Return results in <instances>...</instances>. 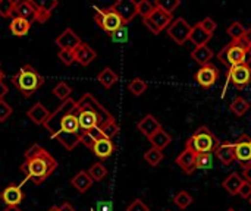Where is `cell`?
Returning a JSON list of instances; mask_svg holds the SVG:
<instances>
[{"instance_id": "1", "label": "cell", "mask_w": 251, "mask_h": 211, "mask_svg": "<svg viewBox=\"0 0 251 211\" xmlns=\"http://www.w3.org/2000/svg\"><path fill=\"white\" fill-rule=\"evenodd\" d=\"M43 126L50 132L53 140L60 142L69 151L81 142L84 135L78 123L76 101L72 98H68L59 107H56Z\"/></svg>"}, {"instance_id": "2", "label": "cell", "mask_w": 251, "mask_h": 211, "mask_svg": "<svg viewBox=\"0 0 251 211\" xmlns=\"http://www.w3.org/2000/svg\"><path fill=\"white\" fill-rule=\"evenodd\" d=\"M57 169L56 159L41 145L34 144L25 151V160L19 170L34 185H41Z\"/></svg>"}, {"instance_id": "3", "label": "cell", "mask_w": 251, "mask_h": 211, "mask_svg": "<svg viewBox=\"0 0 251 211\" xmlns=\"http://www.w3.org/2000/svg\"><path fill=\"white\" fill-rule=\"evenodd\" d=\"M76 116L82 132H87L93 128H101L104 123L113 119L106 107L101 106L100 101L90 93L84 94L76 101Z\"/></svg>"}, {"instance_id": "4", "label": "cell", "mask_w": 251, "mask_h": 211, "mask_svg": "<svg viewBox=\"0 0 251 211\" xmlns=\"http://www.w3.org/2000/svg\"><path fill=\"white\" fill-rule=\"evenodd\" d=\"M12 84L16 87V90L25 97L29 98L43 84H44V76L40 75L34 66L31 65H24L13 76H12Z\"/></svg>"}, {"instance_id": "5", "label": "cell", "mask_w": 251, "mask_h": 211, "mask_svg": "<svg viewBox=\"0 0 251 211\" xmlns=\"http://www.w3.org/2000/svg\"><path fill=\"white\" fill-rule=\"evenodd\" d=\"M219 140L216 135L207 128L200 126L185 142V148L193 150L196 154H213L219 147Z\"/></svg>"}, {"instance_id": "6", "label": "cell", "mask_w": 251, "mask_h": 211, "mask_svg": "<svg viewBox=\"0 0 251 211\" xmlns=\"http://www.w3.org/2000/svg\"><path fill=\"white\" fill-rule=\"evenodd\" d=\"M94 21L109 35H112L113 32H116L118 29H121L124 26V22H122L121 16L113 10L112 6L106 7V9H96Z\"/></svg>"}, {"instance_id": "7", "label": "cell", "mask_w": 251, "mask_h": 211, "mask_svg": "<svg viewBox=\"0 0 251 211\" xmlns=\"http://www.w3.org/2000/svg\"><path fill=\"white\" fill-rule=\"evenodd\" d=\"M156 4V3H154ZM174 21V15L172 13H168L165 12L163 9H160L157 4L154 6L153 12L143 19L144 25L154 34V35H159L163 29H166Z\"/></svg>"}, {"instance_id": "8", "label": "cell", "mask_w": 251, "mask_h": 211, "mask_svg": "<svg viewBox=\"0 0 251 211\" xmlns=\"http://www.w3.org/2000/svg\"><path fill=\"white\" fill-rule=\"evenodd\" d=\"M246 54L247 51L244 48H241L235 41H231L229 44H226L218 54V59L228 68H234L237 65H243L246 62Z\"/></svg>"}, {"instance_id": "9", "label": "cell", "mask_w": 251, "mask_h": 211, "mask_svg": "<svg viewBox=\"0 0 251 211\" xmlns=\"http://www.w3.org/2000/svg\"><path fill=\"white\" fill-rule=\"evenodd\" d=\"M168 35L179 46L185 44L190 38L191 32V25L184 19V18H176L172 21V23L166 28Z\"/></svg>"}, {"instance_id": "10", "label": "cell", "mask_w": 251, "mask_h": 211, "mask_svg": "<svg viewBox=\"0 0 251 211\" xmlns=\"http://www.w3.org/2000/svg\"><path fill=\"white\" fill-rule=\"evenodd\" d=\"M226 78H228V82L231 81L237 88H244L251 82V68L246 63L237 65L228 69Z\"/></svg>"}, {"instance_id": "11", "label": "cell", "mask_w": 251, "mask_h": 211, "mask_svg": "<svg viewBox=\"0 0 251 211\" xmlns=\"http://www.w3.org/2000/svg\"><path fill=\"white\" fill-rule=\"evenodd\" d=\"M194 78H196V82H199L200 87L207 90V88H210V87H213L216 84V81L219 78V70H218V68L215 65L209 63L206 66H201L196 72Z\"/></svg>"}, {"instance_id": "12", "label": "cell", "mask_w": 251, "mask_h": 211, "mask_svg": "<svg viewBox=\"0 0 251 211\" xmlns=\"http://www.w3.org/2000/svg\"><path fill=\"white\" fill-rule=\"evenodd\" d=\"M234 153H235V160L240 162L243 166L251 163V137L249 135H241L237 142H234Z\"/></svg>"}, {"instance_id": "13", "label": "cell", "mask_w": 251, "mask_h": 211, "mask_svg": "<svg viewBox=\"0 0 251 211\" xmlns=\"http://www.w3.org/2000/svg\"><path fill=\"white\" fill-rule=\"evenodd\" d=\"M112 7L121 16L124 25L129 23L137 16V1L134 0H118L112 4Z\"/></svg>"}, {"instance_id": "14", "label": "cell", "mask_w": 251, "mask_h": 211, "mask_svg": "<svg viewBox=\"0 0 251 211\" xmlns=\"http://www.w3.org/2000/svg\"><path fill=\"white\" fill-rule=\"evenodd\" d=\"M54 43L57 44L59 50H71V51H74L82 41H81V38L75 34L74 29L66 28L59 37H56Z\"/></svg>"}, {"instance_id": "15", "label": "cell", "mask_w": 251, "mask_h": 211, "mask_svg": "<svg viewBox=\"0 0 251 211\" xmlns=\"http://www.w3.org/2000/svg\"><path fill=\"white\" fill-rule=\"evenodd\" d=\"M35 9V21L40 23H44L50 19L53 10L59 6V1L56 0H44V1H32Z\"/></svg>"}, {"instance_id": "16", "label": "cell", "mask_w": 251, "mask_h": 211, "mask_svg": "<svg viewBox=\"0 0 251 211\" xmlns=\"http://www.w3.org/2000/svg\"><path fill=\"white\" fill-rule=\"evenodd\" d=\"M0 198L6 204V207H18L24 201V192L19 185H9L0 194Z\"/></svg>"}, {"instance_id": "17", "label": "cell", "mask_w": 251, "mask_h": 211, "mask_svg": "<svg viewBox=\"0 0 251 211\" xmlns=\"http://www.w3.org/2000/svg\"><path fill=\"white\" fill-rule=\"evenodd\" d=\"M74 57H75V62L79 63L81 66H88L96 57H97V53L94 51V48L87 44V43H81L75 50H74Z\"/></svg>"}, {"instance_id": "18", "label": "cell", "mask_w": 251, "mask_h": 211, "mask_svg": "<svg viewBox=\"0 0 251 211\" xmlns=\"http://www.w3.org/2000/svg\"><path fill=\"white\" fill-rule=\"evenodd\" d=\"M137 128H138V131H140L144 137L150 138L151 135H154L157 131L162 129V125H160V122H159L153 115H146V116L137 123Z\"/></svg>"}, {"instance_id": "19", "label": "cell", "mask_w": 251, "mask_h": 211, "mask_svg": "<svg viewBox=\"0 0 251 211\" xmlns=\"http://www.w3.org/2000/svg\"><path fill=\"white\" fill-rule=\"evenodd\" d=\"M196 159H197V154L190 150V148H185L178 157H176V164L188 175H191L194 170H196Z\"/></svg>"}, {"instance_id": "20", "label": "cell", "mask_w": 251, "mask_h": 211, "mask_svg": "<svg viewBox=\"0 0 251 211\" xmlns=\"http://www.w3.org/2000/svg\"><path fill=\"white\" fill-rule=\"evenodd\" d=\"M115 144H113V141L112 140H107V138H104V137H101L100 140H97L96 141V144H94V147L91 148V151L99 157V159H109L113 153H115Z\"/></svg>"}, {"instance_id": "21", "label": "cell", "mask_w": 251, "mask_h": 211, "mask_svg": "<svg viewBox=\"0 0 251 211\" xmlns=\"http://www.w3.org/2000/svg\"><path fill=\"white\" fill-rule=\"evenodd\" d=\"M26 116L29 117V120L35 125H44L46 120L49 119L50 116V112L43 106V103H35L28 112H26Z\"/></svg>"}, {"instance_id": "22", "label": "cell", "mask_w": 251, "mask_h": 211, "mask_svg": "<svg viewBox=\"0 0 251 211\" xmlns=\"http://www.w3.org/2000/svg\"><path fill=\"white\" fill-rule=\"evenodd\" d=\"M15 15L19 16V18L26 19L29 23L35 22V9H34L32 0L18 1V3H16V7H15Z\"/></svg>"}, {"instance_id": "23", "label": "cell", "mask_w": 251, "mask_h": 211, "mask_svg": "<svg viewBox=\"0 0 251 211\" xmlns=\"http://www.w3.org/2000/svg\"><path fill=\"white\" fill-rule=\"evenodd\" d=\"M215 154L218 156V160L224 164V166H229L235 162V153H234V144L229 142H224L219 144L218 150L215 151Z\"/></svg>"}, {"instance_id": "24", "label": "cell", "mask_w": 251, "mask_h": 211, "mask_svg": "<svg viewBox=\"0 0 251 211\" xmlns=\"http://www.w3.org/2000/svg\"><path fill=\"white\" fill-rule=\"evenodd\" d=\"M196 47H200V46H207V43L212 40V35L207 34L201 26L200 23H196L194 26H191V32H190V38H188Z\"/></svg>"}, {"instance_id": "25", "label": "cell", "mask_w": 251, "mask_h": 211, "mask_svg": "<svg viewBox=\"0 0 251 211\" xmlns=\"http://www.w3.org/2000/svg\"><path fill=\"white\" fill-rule=\"evenodd\" d=\"M71 185H72L78 192L84 194V192H87V191L91 188L93 181H91V178L88 176V173H87L85 170H81V172H78V173L71 179Z\"/></svg>"}, {"instance_id": "26", "label": "cell", "mask_w": 251, "mask_h": 211, "mask_svg": "<svg viewBox=\"0 0 251 211\" xmlns=\"http://www.w3.org/2000/svg\"><path fill=\"white\" fill-rule=\"evenodd\" d=\"M191 57L200 65V66H206L210 63V60L213 59V51L210 47L207 46H200V47H194V50L191 51Z\"/></svg>"}, {"instance_id": "27", "label": "cell", "mask_w": 251, "mask_h": 211, "mask_svg": "<svg viewBox=\"0 0 251 211\" xmlns=\"http://www.w3.org/2000/svg\"><path fill=\"white\" fill-rule=\"evenodd\" d=\"M29 28H31V23L26 19L19 18V16L12 18V21L9 23V29H10V32L15 37H24V35H26L28 31H29Z\"/></svg>"}, {"instance_id": "28", "label": "cell", "mask_w": 251, "mask_h": 211, "mask_svg": "<svg viewBox=\"0 0 251 211\" xmlns=\"http://www.w3.org/2000/svg\"><path fill=\"white\" fill-rule=\"evenodd\" d=\"M243 182H244V179H243L241 175H238V173H231V175L222 182V187H224V189H225L228 194H231V195H238V191H240Z\"/></svg>"}, {"instance_id": "29", "label": "cell", "mask_w": 251, "mask_h": 211, "mask_svg": "<svg viewBox=\"0 0 251 211\" xmlns=\"http://www.w3.org/2000/svg\"><path fill=\"white\" fill-rule=\"evenodd\" d=\"M149 141H150V144H151L153 148H157V150L163 151V150L171 144L172 137H171L165 129H160V131H157L154 135H151V137L149 138Z\"/></svg>"}, {"instance_id": "30", "label": "cell", "mask_w": 251, "mask_h": 211, "mask_svg": "<svg viewBox=\"0 0 251 211\" xmlns=\"http://www.w3.org/2000/svg\"><path fill=\"white\" fill-rule=\"evenodd\" d=\"M118 79H119V76H118V73H116L112 68H104V69L97 75V81H99L106 90L112 88V87L118 82Z\"/></svg>"}, {"instance_id": "31", "label": "cell", "mask_w": 251, "mask_h": 211, "mask_svg": "<svg viewBox=\"0 0 251 211\" xmlns=\"http://www.w3.org/2000/svg\"><path fill=\"white\" fill-rule=\"evenodd\" d=\"M103 137V134H101V129L100 128H93V129H90V131H87V132H84V135H82V138H81V142L87 147V148H93L94 147V144H96V141L97 140H100Z\"/></svg>"}, {"instance_id": "32", "label": "cell", "mask_w": 251, "mask_h": 211, "mask_svg": "<svg viewBox=\"0 0 251 211\" xmlns=\"http://www.w3.org/2000/svg\"><path fill=\"white\" fill-rule=\"evenodd\" d=\"M87 173H88V176L91 178L93 182H100V181H103V179L107 176V169L104 167L103 163L97 162V163H94V164L87 170Z\"/></svg>"}, {"instance_id": "33", "label": "cell", "mask_w": 251, "mask_h": 211, "mask_svg": "<svg viewBox=\"0 0 251 211\" xmlns=\"http://www.w3.org/2000/svg\"><path fill=\"white\" fill-rule=\"evenodd\" d=\"M249 110H250V103H249L244 97H237V98L231 103V112H232L235 116H238V117L244 116Z\"/></svg>"}, {"instance_id": "34", "label": "cell", "mask_w": 251, "mask_h": 211, "mask_svg": "<svg viewBox=\"0 0 251 211\" xmlns=\"http://www.w3.org/2000/svg\"><path fill=\"white\" fill-rule=\"evenodd\" d=\"M193 197L190 195V192H187V191H179L175 197H174V203H175V206L178 207V209H181V210H185V209H188L191 204H193Z\"/></svg>"}, {"instance_id": "35", "label": "cell", "mask_w": 251, "mask_h": 211, "mask_svg": "<svg viewBox=\"0 0 251 211\" xmlns=\"http://www.w3.org/2000/svg\"><path fill=\"white\" fill-rule=\"evenodd\" d=\"M226 32H228V35L232 38V41H235V40H238V38L247 35V28H246L243 23H240V22H232V23L226 28Z\"/></svg>"}, {"instance_id": "36", "label": "cell", "mask_w": 251, "mask_h": 211, "mask_svg": "<svg viewBox=\"0 0 251 211\" xmlns=\"http://www.w3.org/2000/svg\"><path fill=\"white\" fill-rule=\"evenodd\" d=\"M128 90L131 94H134L135 97L144 94L147 91V82L141 78H134L129 84H128Z\"/></svg>"}, {"instance_id": "37", "label": "cell", "mask_w": 251, "mask_h": 211, "mask_svg": "<svg viewBox=\"0 0 251 211\" xmlns=\"http://www.w3.org/2000/svg\"><path fill=\"white\" fill-rule=\"evenodd\" d=\"M144 160L150 164V166H153V167H156V166H159V163L163 160V151H160V150H157V148H150V150H147L146 151V154H144Z\"/></svg>"}, {"instance_id": "38", "label": "cell", "mask_w": 251, "mask_h": 211, "mask_svg": "<svg viewBox=\"0 0 251 211\" xmlns=\"http://www.w3.org/2000/svg\"><path fill=\"white\" fill-rule=\"evenodd\" d=\"M53 94H54V97H57V98L62 100V103H63V101H66V100L71 97L72 88H71L66 82H59V84L53 88Z\"/></svg>"}, {"instance_id": "39", "label": "cell", "mask_w": 251, "mask_h": 211, "mask_svg": "<svg viewBox=\"0 0 251 211\" xmlns=\"http://www.w3.org/2000/svg\"><path fill=\"white\" fill-rule=\"evenodd\" d=\"M100 129H101L103 137L107 138V140H113V138L119 134V126H118L115 117H113L112 120H109L107 123H104Z\"/></svg>"}, {"instance_id": "40", "label": "cell", "mask_w": 251, "mask_h": 211, "mask_svg": "<svg viewBox=\"0 0 251 211\" xmlns=\"http://www.w3.org/2000/svg\"><path fill=\"white\" fill-rule=\"evenodd\" d=\"M15 0H0V16L1 18H10L15 13V7H16Z\"/></svg>"}, {"instance_id": "41", "label": "cell", "mask_w": 251, "mask_h": 211, "mask_svg": "<svg viewBox=\"0 0 251 211\" xmlns=\"http://www.w3.org/2000/svg\"><path fill=\"white\" fill-rule=\"evenodd\" d=\"M154 6H156V4L151 3V1H149V0L137 1V15H140V16L144 19V18H147V16L153 12Z\"/></svg>"}, {"instance_id": "42", "label": "cell", "mask_w": 251, "mask_h": 211, "mask_svg": "<svg viewBox=\"0 0 251 211\" xmlns=\"http://www.w3.org/2000/svg\"><path fill=\"white\" fill-rule=\"evenodd\" d=\"M212 167V154H197L196 170L197 169H210Z\"/></svg>"}, {"instance_id": "43", "label": "cell", "mask_w": 251, "mask_h": 211, "mask_svg": "<svg viewBox=\"0 0 251 211\" xmlns=\"http://www.w3.org/2000/svg\"><path fill=\"white\" fill-rule=\"evenodd\" d=\"M156 4H157L160 9H163L165 12L172 13V12L181 4V1H179V0H160V1H156Z\"/></svg>"}, {"instance_id": "44", "label": "cell", "mask_w": 251, "mask_h": 211, "mask_svg": "<svg viewBox=\"0 0 251 211\" xmlns=\"http://www.w3.org/2000/svg\"><path fill=\"white\" fill-rule=\"evenodd\" d=\"M13 113V109L9 103H6L4 100L0 101V122H4L7 120Z\"/></svg>"}, {"instance_id": "45", "label": "cell", "mask_w": 251, "mask_h": 211, "mask_svg": "<svg viewBox=\"0 0 251 211\" xmlns=\"http://www.w3.org/2000/svg\"><path fill=\"white\" fill-rule=\"evenodd\" d=\"M200 23V26L207 32V34H210V35H213V32L216 31V26H218V23L212 19V18H204L201 22H199Z\"/></svg>"}, {"instance_id": "46", "label": "cell", "mask_w": 251, "mask_h": 211, "mask_svg": "<svg viewBox=\"0 0 251 211\" xmlns=\"http://www.w3.org/2000/svg\"><path fill=\"white\" fill-rule=\"evenodd\" d=\"M57 56L63 62V65H66V66H71L75 62L74 51H71V50H59V54Z\"/></svg>"}, {"instance_id": "47", "label": "cell", "mask_w": 251, "mask_h": 211, "mask_svg": "<svg viewBox=\"0 0 251 211\" xmlns=\"http://www.w3.org/2000/svg\"><path fill=\"white\" fill-rule=\"evenodd\" d=\"M110 37H112V40L115 43H125L128 40V29H126V26L124 25L121 29H118L116 32H113Z\"/></svg>"}, {"instance_id": "48", "label": "cell", "mask_w": 251, "mask_h": 211, "mask_svg": "<svg viewBox=\"0 0 251 211\" xmlns=\"http://www.w3.org/2000/svg\"><path fill=\"white\" fill-rule=\"evenodd\" d=\"M126 211H150V209L141 201V200H134L128 207H126Z\"/></svg>"}, {"instance_id": "49", "label": "cell", "mask_w": 251, "mask_h": 211, "mask_svg": "<svg viewBox=\"0 0 251 211\" xmlns=\"http://www.w3.org/2000/svg\"><path fill=\"white\" fill-rule=\"evenodd\" d=\"M238 195L241 197V198H244V200H249L251 197V184L250 182H247V181H244L243 182V185H241V188H240V191H238Z\"/></svg>"}, {"instance_id": "50", "label": "cell", "mask_w": 251, "mask_h": 211, "mask_svg": "<svg viewBox=\"0 0 251 211\" xmlns=\"http://www.w3.org/2000/svg\"><path fill=\"white\" fill-rule=\"evenodd\" d=\"M96 211H112V203L109 201H99Z\"/></svg>"}, {"instance_id": "51", "label": "cell", "mask_w": 251, "mask_h": 211, "mask_svg": "<svg viewBox=\"0 0 251 211\" xmlns=\"http://www.w3.org/2000/svg\"><path fill=\"white\" fill-rule=\"evenodd\" d=\"M243 179L251 184V163L243 166Z\"/></svg>"}, {"instance_id": "52", "label": "cell", "mask_w": 251, "mask_h": 211, "mask_svg": "<svg viewBox=\"0 0 251 211\" xmlns=\"http://www.w3.org/2000/svg\"><path fill=\"white\" fill-rule=\"evenodd\" d=\"M7 91H9L7 85H6L3 81H0V101H1V100H4V95L7 94Z\"/></svg>"}, {"instance_id": "53", "label": "cell", "mask_w": 251, "mask_h": 211, "mask_svg": "<svg viewBox=\"0 0 251 211\" xmlns=\"http://www.w3.org/2000/svg\"><path fill=\"white\" fill-rule=\"evenodd\" d=\"M59 210L60 211H75V209L69 204V203H63L60 207H59Z\"/></svg>"}, {"instance_id": "54", "label": "cell", "mask_w": 251, "mask_h": 211, "mask_svg": "<svg viewBox=\"0 0 251 211\" xmlns=\"http://www.w3.org/2000/svg\"><path fill=\"white\" fill-rule=\"evenodd\" d=\"M247 66H250L251 68V50H249L247 51V54H246V62H244Z\"/></svg>"}, {"instance_id": "55", "label": "cell", "mask_w": 251, "mask_h": 211, "mask_svg": "<svg viewBox=\"0 0 251 211\" xmlns=\"http://www.w3.org/2000/svg\"><path fill=\"white\" fill-rule=\"evenodd\" d=\"M3 211H22L19 207H6Z\"/></svg>"}, {"instance_id": "56", "label": "cell", "mask_w": 251, "mask_h": 211, "mask_svg": "<svg viewBox=\"0 0 251 211\" xmlns=\"http://www.w3.org/2000/svg\"><path fill=\"white\" fill-rule=\"evenodd\" d=\"M247 38H249V41H250V46H251V26L247 29Z\"/></svg>"}, {"instance_id": "57", "label": "cell", "mask_w": 251, "mask_h": 211, "mask_svg": "<svg viewBox=\"0 0 251 211\" xmlns=\"http://www.w3.org/2000/svg\"><path fill=\"white\" fill-rule=\"evenodd\" d=\"M3 78H4V72L0 69V81H3Z\"/></svg>"}, {"instance_id": "58", "label": "cell", "mask_w": 251, "mask_h": 211, "mask_svg": "<svg viewBox=\"0 0 251 211\" xmlns=\"http://www.w3.org/2000/svg\"><path fill=\"white\" fill-rule=\"evenodd\" d=\"M47 211H60V210H59V207H51V209H49Z\"/></svg>"}, {"instance_id": "59", "label": "cell", "mask_w": 251, "mask_h": 211, "mask_svg": "<svg viewBox=\"0 0 251 211\" xmlns=\"http://www.w3.org/2000/svg\"><path fill=\"white\" fill-rule=\"evenodd\" d=\"M226 211H237V210H235V209H228Z\"/></svg>"}, {"instance_id": "60", "label": "cell", "mask_w": 251, "mask_h": 211, "mask_svg": "<svg viewBox=\"0 0 251 211\" xmlns=\"http://www.w3.org/2000/svg\"><path fill=\"white\" fill-rule=\"evenodd\" d=\"M249 203H250V206H251V197H250V198H249Z\"/></svg>"}, {"instance_id": "61", "label": "cell", "mask_w": 251, "mask_h": 211, "mask_svg": "<svg viewBox=\"0 0 251 211\" xmlns=\"http://www.w3.org/2000/svg\"><path fill=\"white\" fill-rule=\"evenodd\" d=\"M90 211H94V210H90Z\"/></svg>"}, {"instance_id": "62", "label": "cell", "mask_w": 251, "mask_h": 211, "mask_svg": "<svg viewBox=\"0 0 251 211\" xmlns=\"http://www.w3.org/2000/svg\"><path fill=\"white\" fill-rule=\"evenodd\" d=\"M166 211H169V210H166Z\"/></svg>"}]
</instances>
